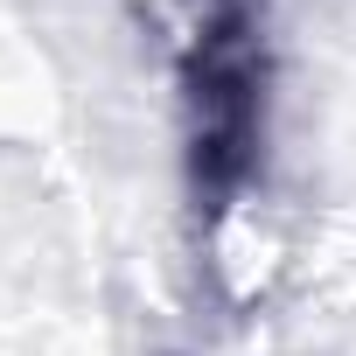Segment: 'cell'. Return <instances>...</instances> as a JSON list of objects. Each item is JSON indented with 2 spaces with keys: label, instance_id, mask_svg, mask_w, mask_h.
Instances as JSON below:
<instances>
[{
  "label": "cell",
  "instance_id": "6da1fadb",
  "mask_svg": "<svg viewBox=\"0 0 356 356\" xmlns=\"http://www.w3.org/2000/svg\"><path fill=\"white\" fill-rule=\"evenodd\" d=\"M189 105H196V175L210 189H231L259 140V63H252V42L238 22L203 35Z\"/></svg>",
  "mask_w": 356,
  "mask_h": 356
}]
</instances>
